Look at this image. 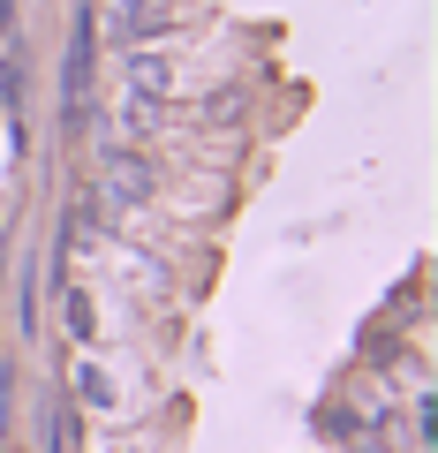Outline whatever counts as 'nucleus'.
Here are the masks:
<instances>
[{"label": "nucleus", "instance_id": "20e7f679", "mask_svg": "<svg viewBox=\"0 0 438 453\" xmlns=\"http://www.w3.org/2000/svg\"><path fill=\"white\" fill-rule=\"evenodd\" d=\"M76 393H83L91 408H114V378L98 371V363H83V371H76Z\"/></svg>", "mask_w": 438, "mask_h": 453}, {"label": "nucleus", "instance_id": "f03ea898", "mask_svg": "<svg viewBox=\"0 0 438 453\" xmlns=\"http://www.w3.org/2000/svg\"><path fill=\"white\" fill-rule=\"evenodd\" d=\"M106 23H114L121 46H151L174 16H166V0H121V8H106Z\"/></svg>", "mask_w": 438, "mask_h": 453}, {"label": "nucleus", "instance_id": "f257e3e1", "mask_svg": "<svg viewBox=\"0 0 438 453\" xmlns=\"http://www.w3.org/2000/svg\"><path fill=\"white\" fill-rule=\"evenodd\" d=\"M174 83H181V68L166 61V53H151V46H129V98L159 106V98H174Z\"/></svg>", "mask_w": 438, "mask_h": 453}, {"label": "nucleus", "instance_id": "423d86ee", "mask_svg": "<svg viewBox=\"0 0 438 453\" xmlns=\"http://www.w3.org/2000/svg\"><path fill=\"white\" fill-rule=\"evenodd\" d=\"M98 8H121V0H98Z\"/></svg>", "mask_w": 438, "mask_h": 453}, {"label": "nucleus", "instance_id": "39448f33", "mask_svg": "<svg viewBox=\"0 0 438 453\" xmlns=\"http://www.w3.org/2000/svg\"><path fill=\"white\" fill-rule=\"evenodd\" d=\"M68 325H76V340H91V303H83L76 288H68Z\"/></svg>", "mask_w": 438, "mask_h": 453}, {"label": "nucleus", "instance_id": "7ed1b4c3", "mask_svg": "<svg viewBox=\"0 0 438 453\" xmlns=\"http://www.w3.org/2000/svg\"><path fill=\"white\" fill-rule=\"evenodd\" d=\"M151 159H136V151H114V159H106V196H114V211H129V204H144L151 196Z\"/></svg>", "mask_w": 438, "mask_h": 453}]
</instances>
